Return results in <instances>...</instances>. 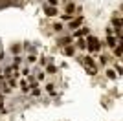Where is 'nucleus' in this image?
Instances as JSON below:
<instances>
[{
	"mask_svg": "<svg viewBox=\"0 0 123 121\" xmlns=\"http://www.w3.org/2000/svg\"><path fill=\"white\" fill-rule=\"evenodd\" d=\"M81 59H83V64H85V66H96V62H94V57L85 55V57H81Z\"/></svg>",
	"mask_w": 123,
	"mask_h": 121,
	"instance_id": "6e6552de",
	"label": "nucleus"
},
{
	"mask_svg": "<svg viewBox=\"0 0 123 121\" xmlns=\"http://www.w3.org/2000/svg\"><path fill=\"white\" fill-rule=\"evenodd\" d=\"M9 51H11V53H13V55H18V53H20V51H22V46H20V44H11Z\"/></svg>",
	"mask_w": 123,
	"mask_h": 121,
	"instance_id": "9d476101",
	"label": "nucleus"
},
{
	"mask_svg": "<svg viewBox=\"0 0 123 121\" xmlns=\"http://www.w3.org/2000/svg\"><path fill=\"white\" fill-rule=\"evenodd\" d=\"M61 18H62V20H72L74 15H68V13H64V15H61Z\"/></svg>",
	"mask_w": 123,
	"mask_h": 121,
	"instance_id": "4be33fe9",
	"label": "nucleus"
},
{
	"mask_svg": "<svg viewBox=\"0 0 123 121\" xmlns=\"http://www.w3.org/2000/svg\"><path fill=\"white\" fill-rule=\"evenodd\" d=\"M35 60H37L35 53H30V55H28V62H30V64H33V62H35Z\"/></svg>",
	"mask_w": 123,
	"mask_h": 121,
	"instance_id": "a211bd4d",
	"label": "nucleus"
},
{
	"mask_svg": "<svg viewBox=\"0 0 123 121\" xmlns=\"http://www.w3.org/2000/svg\"><path fill=\"white\" fill-rule=\"evenodd\" d=\"M83 22H85V17H83V15L75 17V18H72V20H70V26H68V30L75 31L77 28H81V26H83Z\"/></svg>",
	"mask_w": 123,
	"mask_h": 121,
	"instance_id": "f03ea898",
	"label": "nucleus"
},
{
	"mask_svg": "<svg viewBox=\"0 0 123 121\" xmlns=\"http://www.w3.org/2000/svg\"><path fill=\"white\" fill-rule=\"evenodd\" d=\"M7 83H9V86H13V88L17 86V81H15V79H11V77H7Z\"/></svg>",
	"mask_w": 123,
	"mask_h": 121,
	"instance_id": "5701e85b",
	"label": "nucleus"
},
{
	"mask_svg": "<svg viewBox=\"0 0 123 121\" xmlns=\"http://www.w3.org/2000/svg\"><path fill=\"white\" fill-rule=\"evenodd\" d=\"M22 75H26V77L30 75V68H24V70H22Z\"/></svg>",
	"mask_w": 123,
	"mask_h": 121,
	"instance_id": "b1692460",
	"label": "nucleus"
},
{
	"mask_svg": "<svg viewBox=\"0 0 123 121\" xmlns=\"http://www.w3.org/2000/svg\"><path fill=\"white\" fill-rule=\"evenodd\" d=\"M90 30L88 28H77L75 31H72V39H81V37H88Z\"/></svg>",
	"mask_w": 123,
	"mask_h": 121,
	"instance_id": "7ed1b4c3",
	"label": "nucleus"
},
{
	"mask_svg": "<svg viewBox=\"0 0 123 121\" xmlns=\"http://www.w3.org/2000/svg\"><path fill=\"white\" fill-rule=\"evenodd\" d=\"M107 75H108V79H116V72H114V70H108Z\"/></svg>",
	"mask_w": 123,
	"mask_h": 121,
	"instance_id": "6ab92c4d",
	"label": "nucleus"
},
{
	"mask_svg": "<svg viewBox=\"0 0 123 121\" xmlns=\"http://www.w3.org/2000/svg\"><path fill=\"white\" fill-rule=\"evenodd\" d=\"M75 11H77L75 4H74V2H66V6H64V13H68V15H74Z\"/></svg>",
	"mask_w": 123,
	"mask_h": 121,
	"instance_id": "423d86ee",
	"label": "nucleus"
},
{
	"mask_svg": "<svg viewBox=\"0 0 123 121\" xmlns=\"http://www.w3.org/2000/svg\"><path fill=\"white\" fill-rule=\"evenodd\" d=\"M20 90L24 92V94H26L28 90H30V88H28V83H26V81H20Z\"/></svg>",
	"mask_w": 123,
	"mask_h": 121,
	"instance_id": "2eb2a0df",
	"label": "nucleus"
},
{
	"mask_svg": "<svg viewBox=\"0 0 123 121\" xmlns=\"http://www.w3.org/2000/svg\"><path fill=\"white\" fill-rule=\"evenodd\" d=\"M46 72H48V73H55V72H57V66L55 64H48L46 66Z\"/></svg>",
	"mask_w": 123,
	"mask_h": 121,
	"instance_id": "4468645a",
	"label": "nucleus"
},
{
	"mask_svg": "<svg viewBox=\"0 0 123 121\" xmlns=\"http://www.w3.org/2000/svg\"><path fill=\"white\" fill-rule=\"evenodd\" d=\"M101 46H103V42L98 39V37H92V35L86 37V48L90 51H99V50H101Z\"/></svg>",
	"mask_w": 123,
	"mask_h": 121,
	"instance_id": "f257e3e1",
	"label": "nucleus"
},
{
	"mask_svg": "<svg viewBox=\"0 0 123 121\" xmlns=\"http://www.w3.org/2000/svg\"><path fill=\"white\" fill-rule=\"evenodd\" d=\"M48 64V59H44V57H42V59H41V66H46Z\"/></svg>",
	"mask_w": 123,
	"mask_h": 121,
	"instance_id": "bb28decb",
	"label": "nucleus"
},
{
	"mask_svg": "<svg viewBox=\"0 0 123 121\" xmlns=\"http://www.w3.org/2000/svg\"><path fill=\"white\" fill-rule=\"evenodd\" d=\"M46 6H53V7H57V6H59V0H48Z\"/></svg>",
	"mask_w": 123,
	"mask_h": 121,
	"instance_id": "412c9836",
	"label": "nucleus"
},
{
	"mask_svg": "<svg viewBox=\"0 0 123 121\" xmlns=\"http://www.w3.org/2000/svg\"><path fill=\"white\" fill-rule=\"evenodd\" d=\"M44 13H46V17H57L59 15V9L53 7V6H44Z\"/></svg>",
	"mask_w": 123,
	"mask_h": 121,
	"instance_id": "20e7f679",
	"label": "nucleus"
},
{
	"mask_svg": "<svg viewBox=\"0 0 123 121\" xmlns=\"http://www.w3.org/2000/svg\"><path fill=\"white\" fill-rule=\"evenodd\" d=\"M53 30H55L57 33H61V31H62V24H61V22H57V24H53Z\"/></svg>",
	"mask_w": 123,
	"mask_h": 121,
	"instance_id": "f3484780",
	"label": "nucleus"
},
{
	"mask_svg": "<svg viewBox=\"0 0 123 121\" xmlns=\"http://www.w3.org/2000/svg\"><path fill=\"white\" fill-rule=\"evenodd\" d=\"M64 55L66 57H74L75 55V46L74 44H66L64 46Z\"/></svg>",
	"mask_w": 123,
	"mask_h": 121,
	"instance_id": "0eeeda50",
	"label": "nucleus"
},
{
	"mask_svg": "<svg viewBox=\"0 0 123 121\" xmlns=\"http://www.w3.org/2000/svg\"><path fill=\"white\" fill-rule=\"evenodd\" d=\"M118 42H119V40H116V37H114V35H108L107 37V46H110V48H114Z\"/></svg>",
	"mask_w": 123,
	"mask_h": 121,
	"instance_id": "9b49d317",
	"label": "nucleus"
},
{
	"mask_svg": "<svg viewBox=\"0 0 123 121\" xmlns=\"http://www.w3.org/2000/svg\"><path fill=\"white\" fill-rule=\"evenodd\" d=\"M86 73L88 75H96L98 73V66H86Z\"/></svg>",
	"mask_w": 123,
	"mask_h": 121,
	"instance_id": "ddd939ff",
	"label": "nucleus"
},
{
	"mask_svg": "<svg viewBox=\"0 0 123 121\" xmlns=\"http://www.w3.org/2000/svg\"><path fill=\"white\" fill-rule=\"evenodd\" d=\"M77 48H81V50H83V48H86V40L79 39V40H77Z\"/></svg>",
	"mask_w": 123,
	"mask_h": 121,
	"instance_id": "dca6fc26",
	"label": "nucleus"
},
{
	"mask_svg": "<svg viewBox=\"0 0 123 121\" xmlns=\"http://www.w3.org/2000/svg\"><path fill=\"white\" fill-rule=\"evenodd\" d=\"M107 60H108V57H105V55H101V64H107Z\"/></svg>",
	"mask_w": 123,
	"mask_h": 121,
	"instance_id": "a878e982",
	"label": "nucleus"
},
{
	"mask_svg": "<svg viewBox=\"0 0 123 121\" xmlns=\"http://www.w3.org/2000/svg\"><path fill=\"white\" fill-rule=\"evenodd\" d=\"M53 88H55V86H53V85H48V86H46V90L50 92L51 96H55V90H53Z\"/></svg>",
	"mask_w": 123,
	"mask_h": 121,
	"instance_id": "aec40b11",
	"label": "nucleus"
},
{
	"mask_svg": "<svg viewBox=\"0 0 123 121\" xmlns=\"http://www.w3.org/2000/svg\"><path fill=\"white\" fill-rule=\"evenodd\" d=\"M11 6H13V0H0V9H6Z\"/></svg>",
	"mask_w": 123,
	"mask_h": 121,
	"instance_id": "f8f14e48",
	"label": "nucleus"
},
{
	"mask_svg": "<svg viewBox=\"0 0 123 121\" xmlns=\"http://www.w3.org/2000/svg\"><path fill=\"white\" fill-rule=\"evenodd\" d=\"M66 44H72V35H68V37H61V39H57V46L64 48Z\"/></svg>",
	"mask_w": 123,
	"mask_h": 121,
	"instance_id": "39448f33",
	"label": "nucleus"
},
{
	"mask_svg": "<svg viewBox=\"0 0 123 121\" xmlns=\"http://www.w3.org/2000/svg\"><path fill=\"white\" fill-rule=\"evenodd\" d=\"M31 94H33V96H39V94H41V90H39V88H37V86H35V88H33V92H31Z\"/></svg>",
	"mask_w": 123,
	"mask_h": 121,
	"instance_id": "393cba45",
	"label": "nucleus"
},
{
	"mask_svg": "<svg viewBox=\"0 0 123 121\" xmlns=\"http://www.w3.org/2000/svg\"><path fill=\"white\" fill-rule=\"evenodd\" d=\"M121 53H123V51H121V40H119L118 44L114 46V57H118V59H121Z\"/></svg>",
	"mask_w": 123,
	"mask_h": 121,
	"instance_id": "1a4fd4ad",
	"label": "nucleus"
}]
</instances>
